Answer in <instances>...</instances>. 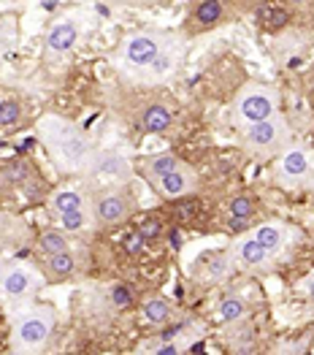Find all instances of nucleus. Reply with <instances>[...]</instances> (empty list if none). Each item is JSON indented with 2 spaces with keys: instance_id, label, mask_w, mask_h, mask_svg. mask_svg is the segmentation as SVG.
Segmentation results:
<instances>
[{
  "instance_id": "f257e3e1",
  "label": "nucleus",
  "mask_w": 314,
  "mask_h": 355,
  "mask_svg": "<svg viewBox=\"0 0 314 355\" xmlns=\"http://www.w3.org/2000/svg\"><path fill=\"white\" fill-rule=\"evenodd\" d=\"M38 130L62 171H79L92 163L89 141L76 125L60 117H44L38 122Z\"/></svg>"
},
{
  "instance_id": "f03ea898",
  "label": "nucleus",
  "mask_w": 314,
  "mask_h": 355,
  "mask_svg": "<svg viewBox=\"0 0 314 355\" xmlns=\"http://www.w3.org/2000/svg\"><path fill=\"white\" fill-rule=\"evenodd\" d=\"M274 114H279V89L271 85H257L250 82L238 89L233 101V122L247 130L257 122H265Z\"/></svg>"
},
{
  "instance_id": "7ed1b4c3",
  "label": "nucleus",
  "mask_w": 314,
  "mask_h": 355,
  "mask_svg": "<svg viewBox=\"0 0 314 355\" xmlns=\"http://www.w3.org/2000/svg\"><path fill=\"white\" fill-rule=\"evenodd\" d=\"M52 331H55V309L52 306H33L14 320V334H11L14 350L22 355L38 353L49 342Z\"/></svg>"
},
{
  "instance_id": "20e7f679",
  "label": "nucleus",
  "mask_w": 314,
  "mask_h": 355,
  "mask_svg": "<svg viewBox=\"0 0 314 355\" xmlns=\"http://www.w3.org/2000/svg\"><path fill=\"white\" fill-rule=\"evenodd\" d=\"M287 141H290V125L279 114L241 130V147L257 160H271L282 155L287 149Z\"/></svg>"
},
{
  "instance_id": "39448f33",
  "label": "nucleus",
  "mask_w": 314,
  "mask_h": 355,
  "mask_svg": "<svg viewBox=\"0 0 314 355\" xmlns=\"http://www.w3.org/2000/svg\"><path fill=\"white\" fill-rule=\"evenodd\" d=\"M314 177V152L304 144L285 149L274 166V179L282 187H295V184H309Z\"/></svg>"
},
{
  "instance_id": "423d86ee",
  "label": "nucleus",
  "mask_w": 314,
  "mask_h": 355,
  "mask_svg": "<svg viewBox=\"0 0 314 355\" xmlns=\"http://www.w3.org/2000/svg\"><path fill=\"white\" fill-rule=\"evenodd\" d=\"M163 52V38L155 33H130L119 46V62L128 71H143L149 68L157 55Z\"/></svg>"
},
{
  "instance_id": "0eeeda50",
  "label": "nucleus",
  "mask_w": 314,
  "mask_h": 355,
  "mask_svg": "<svg viewBox=\"0 0 314 355\" xmlns=\"http://www.w3.org/2000/svg\"><path fill=\"white\" fill-rule=\"evenodd\" d=\"M44 285V277L33 266L25 263H14L3 271L0 277V298L6 301H22V298L33 296L38 288Z\"/></svg>"
},
{
  "instance_id": "6e6552de",
  "label": "nucleus",
  "mask_w": 314,
  "mask_h": 355,
  "mask_svg": "<svg viewBox=\"0 0 314 355\" xmlns=\"http://www.w3.org/2000/svg\"><path fill=\"white\" fill-rule=\"evenodd\" d=\"M198 187V179L195 174L182 163L176 171H171L168 177H163L157 184H155V190L160 193V196H166V198H182V196H190L193 190Z\"/></svg>"
},
{
  "instance_id": "1a4fd4ad",
  "label": "nucleus",
  "mask_w": 314,
  "mask_h": 355,
  "mask_svg": "<svg viewBox=\"0 0 314 355\" xmlns=\"http://www.w3.org/2000/svg\"><path fill=\"white\" fill-rule=\"evenodd\" d=\"M95 214H98V220L106 223V225H119V223L128 220L130 204H128V198H125L122 193H114V190H112V193H103V196L98 198Z\"/></svg>"
},
{
  "instance_id": "9d476101",
  "label": "nucleus",
  "mask_w": 314,
  "mask_h": 355,
  "mask_svg": "<svg viewBox=\"0 0 314 355\" xmlns=\"http://www.w3.org/2000/svg\"><path fill=\"white\" fill-rule=\"evenodd\" d=\"M76 41H79V22L71 19V17L55 22L46 33V46L52 52H68V49L76 46Z\"/></svg>"
},
{
  "instance_id": "9b49d317",
  "label": "nucleus",
  "mask_w": 314,
  "mask_h": 355,
  "mask_svg": "<svg viewBox=\"0 0 314 355\" xmlns=\"http://www.w3.org/2000/svg\"><path fill=\"white\" fill-rule=\"evenodd\" d=\"M233 255H236L241 263H247V266H265V263L271 261V252H268L252 234H247V236L233 241Z\"/></svg>"
},
{
  "instance_id": "f8f14e48",
  "label": "nucleus",
  "mask_w": 314,
  "mask_h": 355,
  "mask_svg": "<svg viewBox=\"0 0 314 355\" xmlns=\"http://www.w3.org/2000/svg\"><path fill=\"white\" fill-rule=\"evenodd\" d=\"M182 163H179V157L176 155H157V157H149L146 163H143V177L152 182V187L160 182L163 177H168L171 171H176Z\"/></svg>"
},
{
  "instance_id": "ddd939ff",
  "label": "nucleus",
  "mask_w": 314,
  "mask_h": 355,
  "mask_svg": "<svg viewBox=\"0 0 314 355\" xmlns=\"http://www.w3.org/2000/svg\"><path fill=\"white\" fill-rule=\"evenodd\" d=\"M141 122L149 133H163V130H168V128H171L173 112L166 106V103H152V106L143 112Z\"/></svg>"
},
{
  "instance_id": "4468645a",
  "label": "nucleus",
  "mask_w": 314,
  "mask_h": 355,
  "mask_svg": "<svg viewBox=\"0 0 314 355\" xmlns=\"http://www.w3.org/2000/svg\"><path fill=\"white\" fill-rule=\"evenodd\" d=\"M252 236L268 250V252H277V250H282L287 241V231L279 225V223H265V225H257L255 234Z\"/></svg>"
},
{
  "instance_id": "2eb2a0df",
  "label": "nucleus",
  "mask_w": 314,
  "mask_h": 355,
  "mask_svg": "<svg viewBox=\"0 0 314 355\" xmlns=\"http://www.w3.org/2000/svg\"><path fill=\"white\" fill-rule=\"evenodd\" d=\"M179 58H182V55H176V46H163V52L157 55V60L149 65V71H152L149 82H163V79H168L173 73V65H176Z\"/></svg>"
},
{
  "instance_id": "dca6fc26",
  "label": "nucleus",
  "mask_w": 314,
  "mask_h": 355,
  "mask_svg": "<svg viewBox=\"0 0 314 355\" xmlns=\"http://www.w3.org/2000/svg\"><path fill=\"white\" fill-rule=\"evenodd\" d=\"M52 209L58 211L60 217L71 214V211H82L85 209V196L76 193V190H60V193L52 196Z\"/></svg>"
},
{
  "instance_id": "f3484780",
  "label": "nucleus",
  "mask_w": 314,
  "mask_h": 355,
  "mask_svg": "<svg viewBox=\"0 0 314 355\" xmlns=\"http://www.w3.org/2000/svg\"><path fill=\"white\" fill-rule=\"evenodd\" d=\"M143 318H146V323H152V326H163L168 318H171V304L166 301V298H146L143 301Z\"/></svg>"
},
{
  "instance_id": "a211bd4d",
  "label": "nucleus",
  "mask_w": 314,
  "mask_h": 355,
  "mask_svg": "<svg viewBox=\"0 0 314 355\" xmlns=\"http://www.w3.org/2000/svg\"><path fill=\"white\" fill-rule=\"evenodd\" d=\"M244 315H247V304H244L241 298H225V301L220 304V309H217V318H220L223 326L238 323Z\"/></svg>"
},
{
  "instance_id": "6ab92c4d",
  "label": "nucleus",
  "mask_w": 314,
  "mask_h": 355,
  "mask_svg": "<svg viewBox=\"0 0 314 355\" xmlns=\"http://www.w3.org/2000/svg\"><path fill=\"white\" fill-rule=\"evenodd\" d=\"M46 268L55 279H62V277H71L73 268H76V258L71 252H60V255H49L46 258Z\"/></svg>"
},
{
  "instance_id": "aec40b11",
  "label": "nucleus",
  "mask_w": 314,
  "mask_h": 355,
  "mask_svg": "<svg viewBox=\"0 0 314 355\" xmlns=\"http://www.w3.org/2000/svg\"><path fill=\"white\" fill-rule=\"evenodd\" d=\"M95 171L101 174H109V177H128V163L119 157V155H106V157H98L89 163Z\"/></svg>"
},
{
  "instance_id": "412c9836",
  "label": "nucleus",
  "mask_w": 314,
  "mask_h": 355,
  "mask_svg": "<svg viewBox=\"0 0 314 355\" xmlns=\"http://www.w3.org/2000/svg\"><path fill=\"white\" fill-rule=\"evenodd\" d=\"M38 247L46 252V258L49 255H60V252H68V239H65V234H60V231H49V234L41 236Z\"/></svg>"
},
{
  "instance_id": "4be33fe9",
  "label": "nucleus",
  "mask_w": 314,
  "mask_h": 355,
  "mask_svg": "<svg viewBox=\"0 0 314 355\" xmlns=\"http://www.w3.org/2000/svg\"><path fill=\"white\" fill-rule=\"evenodd\" d=\"M223 8H225V6H223V3H214V0H211V3H200L198 8H195V17H198L200 25H214V22L223 17Z\"/></svg>"
},
{
  "instance_id": "5701e85b",
  "label": "nucleus",
  "mask_w": 314,
  "mask_h": 355,
  "mask_svg": "<svg viewBox=\"0 0 314 355\" xmlns=\"http://www.w3.org/2000/svg\"><path fill=\"white\" fill-rule=\"evenodd\" d=\"M89 225V214L85 209L82 211H71V214H62V228L65 231H85Z\"/></svg>"
},
{
  "instance_id": "b1692460",
  "label": "nucleus",
  "mask_w": 314,
  "mask_h": 355,
  "mask_svg": "<svg viewBox=\"0 0 314 355\" xmlns=\"http://www.w3.org/2000/svg\"><path fill=\"white\" fill-rule=\"evenodd\" d=\"M228 271H230L228 255H211V266H209V274H206L211 282H217V279L228 277Z\"/></svg>"
},
{
  "instance_id": "393cba45",
  "label": "nucleus",
  "mask_w": 314,
  "mask_h": 355,
  "mask_svg": "<svg viewBox=\"0 0 314 355\" xmlns=\"http://www.w3.org/2000/svg\"><path fill=\"white\" fill-rule=\"evenodd\" d=\"M19 117H22V106H19L17 101L0 103V128H3V125H14Z\"/></svg>"
},
{
  "instance_id": "a878e982",
  "label": "nucleus",
  "mask_w": 314,
  "mask_h": 355,
  "mask_svg": "<svg viewBox=\"0 0 314 355\" xmlns=\"http://www.w3.org/2000/svg\"><path fill=\"white\" fill-rule=\"evenodd\" d=\"M252 211H255V204H252V198H247V196H238V198H233V204H230V214H233V217L250 220V217H252Z\"/></svg>"
},
{
  "instance_id": "bb28decb",
  "label": "nucleus",
  "mask_w": 314,
  "mask_h": 355,
  "mask_svg": "<svg viewBox=\"0 0 314 355\" xmlns=\"http://www.w3.org/2000/svg\"><path fill=\"white\" fill-rule=\"evenodd\" d=\"M128 301H130V291L125 285H114L112 288V304L114 306H128Z\"/></svg>"
},
{
  "instance_id": "cd10ccee",
  "label": "nucleus",
  "mask_w": 314,
  "mask_h": 355,
  "mask_svg": "<svg viewBox=\"0 0 314 355\" xmlns=\"http://www.w3.org/2000/svg\"><path fill=\"white\" fill-rule=\"evenodd\" d=\"M125 250L130 252V255H139L143 250V236L141 234H133V236H128V241H125Z\"/></svg>"
},
{
  "instance_id": "c85d7f7f",
  "label": "nucleus",
  "mask_w": 314,
  "mask_h": 355,
  "mask_svg": "<svg viewBox=\"0 0 314 355\" xmlns=\"http://www.w3.org/2000/svg\"><path fill=\"white\" fill-rule=\"evenodd\" d=\"M139 234H141L143 239H155L157 234H160V223H157V220H149V223H143L141 228H139Z\"/></svg>"
},
{
  "instance_id": "c756f323",
  "label": "nucleus",
  "mask_w": 314,
  "mask_h": 355,
  "mask_svg": "<svg viewBox=\"0 0 314 355\" xmlns=\"http://www.w3.org/2000/svg\"><path fill=\"white\" fill-rule=\"evenodd\" d=\"M179 350H182L179 345H166V347H160L155 355H179Z\"/></svg>"
},
{
  "instance_id": "7c9ffc66",
  "label": "nucleus",
  "mask_w": 314,
  "mask_h": 355,
  "mask_svg": "<svg viewBox=\"0 0 314 355\" xmlns=\"http://www.w3.org/2000/svg\"><path fill=\"white\" fill-rule=\"evenodd\" d=\"M230 228H233V231H241V228H247V220H241V217H230Z\"/></svg>"
},
{
  "instance_id": "2f4dec72",
  "label": "nucleus",
  "mask_w": 314,
  "mask_h": 355,
  "mask_svg": "<svg viewBox=\"0 0 314 355\" xmlns=\"http://www.w3.org/2000/svg\"><path fill=\"white\" fill-rule=\"evenodd\" d=\"M306 296H309V301L314 304V277L309 279V282H306Z\"/></svg>"
},
{
  "instance_id": "473e14b6",
  "label": "nucleus",
  "mask_w": 314,
  "mask_h": 355,
  "mask_svg": "<svg viewBox=\"0 0 314 355\" xmlns=\"http://www.w3.org/2000/svg\"><path fill=\"white\" fill-rule=\"evenodd\" d=\"M3 271H6V266H3V261H0V277H3Z\"/></svg>"
},
{
  "instance_id": "72a5a7b5",
  "label": "nucleus",
  "mask_w": 314,
  "mask_h": 355,
  "mask_svg": "<svg viewBox=\"0 0 314 355\" xmlns=\"http://www.w3.org/2000/svg\"><path fill=\"white\" fill-rule=\"evenodd\" d=\"M309 187H312V193H314V177H312V182H309Z\"/></svg>"
}]
</instances>
